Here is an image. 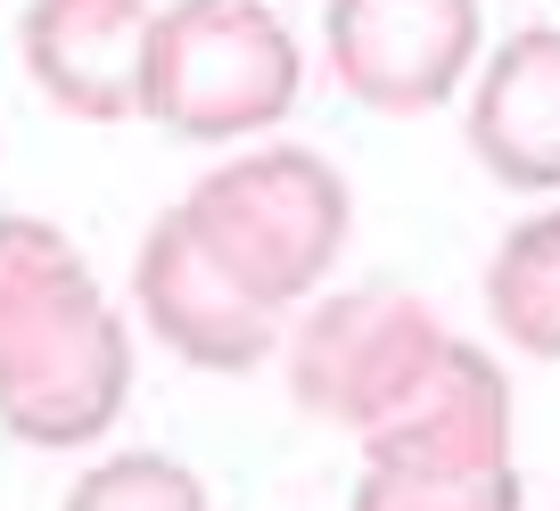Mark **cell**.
I'll use <instances>...</instances> for the list:
<instances>
[{"label": "cell", "mask_w": 560, "mask_h": 511, "mask_svg": "<svg viewBox=\"0 0 560 511\" xmlns=\"http://www.w3.org/2000/svg\"><path fill=\"white\" fill-rule=\"evenodd\" d=\"M182 214H190L198 247L272 314L305 298L347 247V182L314 149H256L198 182Z\"/></svg>", "instance_id": "7a4b0ae2"}, {"label": "cell", "mask_w": 560, "mask_h": 511, "mask_svg": "<svg viewBox=\"0 0 560 511\" xmlns=\"http://www.w3.org/2000/svg\"><path fill=\"white\" fill-rule=\"evenodd\" d=\"M132 396V338L91 265L34 214H0V429L91 445Z\"/></svg>", "instance_id": "6da1fadb"}, {"label": "cell", "mask_w": 560, "mask_h": 511, "mask_svg": "<svg viewBox=\"0 0 560 511\" xmlns=\"http://www.w3.org/2000/svg\"><path fill=\"white\" fill-rule=\"evenodd\" d=\"M487 314L511 347L560 363V214H527L487 265Z\"/></svg>", "instance_id": "30bf717a"}, {"label": "cell", "mask_w": 560, "mask_h": 511, "mask_svg": "<svg viewBox=\"0 0 560 511\" xmlns=\"http://www.w3.org/2000/svg\"><path fill=\"white\" fill-rule=\"evenodd\" d=\"M149 18H158V9H132V0H116V9H107V0H50V9H25V25H18L25 74H34L67 116L124 124V116H140Z\"/></svg>", "instance_id": "ba28073f"}, {"label": "cell", "mask_w": 560, "mask_h": 511, "mask_svg": "<svg viewBox=\"0 0 560 511\" xmlns=\"http://www.w3.org/2000/svg\"><path fill=\"white\" fill-rule=\"evenodd\" d=\"M140 314H149V330L165 338L174 355H190V363L207 371H247L272 355V305H256L240 281H231L223 265H214L207 247H198L190 214L165 207L158 223H149V240H140Z\"/></svg>", "instance_id": "8992f818"}, {"label": "cell", "mask_w": 560, "mask_h": 511, "mask_svg": "<svg viewBox=\"0 0 560 511\" xmlns=\"http://www.w3.org/2000/svg\"><path fill=\"white\" fill-rule=\"evenodd\" d=\"M354 511H520V471H470V478H396L363 471L354 478Z\"/></svg>", "instance_id": "7c38bea8"}, {"label": "cell", "mask_w": 560, "mask_h": 511, "mask_svg": "<svg viewBox=\"0 0 560 511\" xmlns=\"http://www.w3.org/2000/svg\"><path fill=\"white\" fill-rule=\"evenodd\" d=\"M454 338L438 330V314L412 289H347V298L314 305L289 347V396L298 413L338 429H380L387 413H404L420 396V380L445 363Z\"/></svg>", "instance_id": "277c9868"}, {"label": "cell", "mask_w": 560, "mask_h": 511, "mask_svg": "<svg viewBox=\"0 0 560 511\" xmlns=\"http://www.w3.org/2000/svg\"><path fill=\"white\" fill-rule=\"evenodd\" d=\"M470 149L511 190H560V25H527L494 50L470 100Z\"/></svg>", "instance_id": "9c48e42d"}, {"label": "cell", "mask_w": 560, "mask_h": 511, "mask_svg": "<svg viewBox=\"0 0 560 511\" xmlns=\"http://www.w3.org/2000/svg\"><path fill=\"white\" fill-rule=\"evenodd\" d=\"M478 50L470 0H338L330 9V67L380 116H420L462 83Z\"/></svg>", "instance_id": "5b68a950"}, {"label": "cell", "mask_w": 560, "mask_h": 511, "mask_svg": "<svg viewBox=\"0 0 560 511\" xmlns=\"http://www.w3.org/2000/svg\"><path fill=\"white\" fill-rule=\"evenodd\" d=\"M298 100V42L272 9L240 0H182L149 18V67H140V116H158L182 141H240L280 124Z\"/></svg>", "instance_id": "3957f363"}, {"label": "cell", "mask_w": 560, "mask_h": 511, "mask_svg": "<svg viewBox=\"0 0 560 511\" xmlns=\"http://www.w3.org/2000/svg\"><path fill=\"white\" fill-rule=\"evenodd\" d=\"M511 462V388L494 355L445 347V363L420 380V396L404 413H387L380 429H363V471L396 478H470Z\"/></svg>", "instance_id": "52a82bcc"}, {"label": "cell", "mask_w": 560, "mask_h": 511, "mask_svg": "<svg viewBox=\"0 0 560 511\" xmlns=\"http://www.w3.org/2000/svg\"><path fill=\"white\" fill-rule=\"evenodd\" d=\"M67 511H207V487L165 454H116L74 478Z\"/></svg>", "instance_id": "8fae6325"}]
</instances>
